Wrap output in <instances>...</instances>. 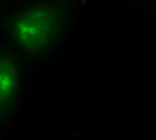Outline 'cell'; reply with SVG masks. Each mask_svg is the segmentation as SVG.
I'll use <instances>...</instances> for the list:
<instances>
[{"label": "cell", "mask_w": 156, "mask_h": 140, "mask_svg": "<svg viewBox=\"0 0 156 140\" xmlns=\"http://www.w3.org/2000/svg\"><path fill=\"white\" fill-rule=\"evenodd\" d=\"M36 74L30 60L0 36V140L22 116Z\"/></svg>", "instance_id": "2"}, {"label": "cell", "mask_w": 156, "mask_h": 140, "mask_svg": "<svg viewBox=\"0 0 156 140\" xmlns=\"http://www.w3.org/2000/svg\"><path fill=\"white\" fill-rule=\"evenodd\" d=\"M10 2H12V0H0V14H2V12L6 10V6H8Z\"/></svg>", "instance_id": "4"}, {"label": "cell", "mask_w": 156, "mask_h": 140, "mask_svg": "<svg viewBox=\"0 0 156 140\" xmlns=\"http://www.w3.org/2000/svg\"><path fill=\"white\" fill-rule=\"evenodd\" d=\"M128 6L140 20L156 28V0H128Z\"/></svg>", "instance_id": "3"}, {"label": "cell", "mask_w": 156, "mask_h": 140, "mask_svg": "<svg viewBox=\"0 0 156 140\" xmlns=\"http://www.w3.org/2000/svg\"><path fill=\"white\" fill-rule=\"evenodd\" d=\"M84 8L76 0H12L0 14V36L42 72L70 44Z\"/></svg>", "instance_id": "1"}, {"label": "cell", "mask_w": 156, "mask_h": 140, "mask_svg": "<svg viewBox=\"0 0 156 140\" xmlns=\"http://www.w3.org/2000/svg\"><path fill=\"white\" fill-rule=\"evenodd\" d=\"M76 2H80V4H84V6H88L92 2V0H76Z\"/></svg>", "instance_id": "5"}]
</instances>
